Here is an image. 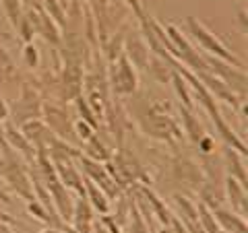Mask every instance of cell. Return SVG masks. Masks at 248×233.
<instances>
[{
    "label": "cell",
    "mask_w": 248,
    "mask_h": 233,
    "mask_svg": "<svg viewBox=\"0 0 248 233\" xmlns=\"http://www.w3.org/2000/svg\"><path fill=\"white\" fill-rule=\"evenodd\" d=\"M184 27H186V31H188V35L201 45V50H203L205 54L219 58V60L228 62V64L236 66V68H244V64L240 62V58H236L234 54H232V52L226 48V45H223L219 40H217V37H215L211 31H209L197 17H190V15H188V17L184 19Z\"/></svg>",
    "instance_id": "cell-1"
},
{
    "label": "cell",
    "mask_w": 248,
    "mask_h": 233,
    "mask_svg": "<svg viewBox=\"0 0 248 233\" xmlns=\"http://www.w3.org/2000/svg\"><path fill=\"white\" fill-rule=\"evenodd\" d=\"M203 62L207 66V73L217 76L226 87L234 93V95L240 99V102H246V91H248V79H246V71L244 68H236L228 64V62H223L215 56H209V54H203Z\"/></svg>",
    "instance_id": "cell-2"
},
{
    "label": "cell",
    "mask_w": 248,
    "mask_h": 233,
    "mask_svg": "<svg viewBox=\"0 0 248 233\" xmlns=\"http://www.w3.org/2000/svg\"><path fill=\"white\" fill-rule=\"evenodd\" d=\"M141 128H143V132L147 136L157 138V141L180 138V126H178V122L159 105H153L143 114Z\"/></svg>",
    "instance_id": "cell-3"
},
{
    "label": "cell",
    "mask_w": 248,
    "mask_h": 233,
    "mask_svg": "<svg viewBox=\"0 0 248 233\" xmlns=\"http://www.w3.org/2000/svg\"><path fill=\"white\" fill-rule=\"evenodd\" d=\"M42 97L29 83L21 85V97L9 107V122L21 128L29 120H42Z\"/></svg>",
    "instance_id": "cell-4"
},
{
    "label": "cell",
    "mask_w": 248,
    "mask_h": 233,
    "mask_svg": "<svg viewBox=\"0 0 248 233\" xmlns=\"http://www.w3.org/2000/svg\"><path fill=\"white\" fill-rule=\"evenodd\" d=\"M42 118L44 124L50 128V132L62 143L73 145L77 141L75 136V120L71 118V114L64 105H56L50 102L42 103Z\"/></svg>",
    "instance_id": "cell-5"
},
{
    "label": "cell",
    "mask_w": 248,
    "mask_h": 233,
    "mask_svg": "<svg viewBox=\"0 0 248 233\" xmlns=\"http://www.w3.org/2000/svg\"><path fill=\"white\" fill-rule=\"evenodd\" d=\"M108 81H110L112 91L116 95H130V93L137 91V85H139L137 73L133 64L124 58V54L118 60H114L110 68H108Z\"/></svg>",
    "instance_id": "cell-6"
},
{
    "label": "cell",
    "mask_w": 248,
    "mask_h": 233,
    "mask_svg": "<svg viewBox=\"0 0 248 233\" xmlns=\"http://www.w3.org/2000/svg\"><path fill=\"white\" fill-rule=\"evenodd\" d=\"M83 81H85V71L83 64L77 62H64L60 74V95L64 102H75L77 97L83 95Z\"/></svg>",
    "instance_id": "cell-7"
},
{
    "label": "cell",
    "mask_w": 248,
    "mask_h": 233,
    "mask_svg": "<svg viewBox=\"0 0 248 233\" xmlns=\"http://www.w3.org/2000/svg\"><path fill=\"white\" fill-rule=\"evenodd\" d=\"M23 136L27 138V143L33 146L35 153H46L50 149V145L56 141V136L50 132V128L44 124V120H29L21 126Z\"/></svg>",
    "instance_id": "cell-8"
},
{
    "label": "cell",
    "mask_w": 248,
    "mask_h": 233,
    "mask_svg": "<svg viewBox=\"0 0 248 233\" xmlns=\"http://www.w3.org/2000/svg\"><path fill=\"white\" fill-rule=\"evenodd\" d=\"M46 188H48V192H50L54 211L60 215V219L64 221V223H71L73 211H75V196H73V192L66 190L64 186L60 184V180L46 184Z\"/></svg>",
    "instance_id": "cell-9"
},
{
    "label": "cell",
    "mask_w": 248,
    "mask_h": 233,
    "mask_svg": "<svg viewBox=\"0 0 248 233\" xmlns=\"http://www.w3.org/2000/svg\"><path fill=\"white\" fill-rule=\"evenodd\" d=\"M122 54H124V58L133 64V68L147 71V64H149V58H151V50L141 35H128L126 40H124Z\"/></svg>",
    "instance_id": "cell-10"
},
{
    "label": "cell",
    "mask_w": 248,
    "mask_h": 233,
    "mask_svg": "<svg viewBox=\"0 0 248 233\" xmlns=\"http://www.w3.org/2000/svg\"><path fill=\"white\" fill-rule=\"evenodd\" d=\"M174 175H176V180L180 182L182 186H188V188L197 190V192H199V188L205 182L203 169H201L195 161H190L186 157H178L176 159V163H174Z\"/></svg>",
    "instance_id": "cell-11"
},
{
    "label": "cell",
    "mask_w": 248,
    "mask_h": 233,
    "mask_svg": "<svg viewBox=\"0 0 248 233\" xmlns=\"http://www.w3.org/2000/svg\"><path fill=\"white\" fill-rule=\"evenodd\" d=\"M197 79L201 81V85L209 91V95H211L213 99H219V102H223V103H228L230 107H234V110H238L240 107V99L232 93L226 85H223L217 76H213V74H209V73H199V74H195Z\"/></svg>",
    "instance_id": "cell-12"
},
{
    "label": "cell",
    "mask_w": 248,
    "mask_h": 233,
    "mask_svg": "<svg viewBox=\"0 0 248 233\" xmlns=\"http://www.w3.org/2000/svg\"><path fill=\"white\" fill-rule=\"evenodd\" d=\"M27 11L31 15V19H33L35 35H42V40H46L50 45H58L60 37H62L60 27L44 13V9H27Z\"/></svg>",
    "instance_id": "cell-13"
},
{
    "label": "cell",
    "mask_w": 248,
    "mask_h": 233,
    "mask_svg": "<svg viewBox=\"0 0 248 233\" xmlns=\"http://www.w3.org/2000/svg\"><path fill=\"white\" fill-rule=\"evenodd\" d=\"M223 196L230 200V206L236 215H240L242 219H246L248 215V194L246 188L240 186L234 177L226 175V182H223Z\"/></svg>",
    "instance_id": "cell-14"
},
{
    "label": "cell",
    "mask_w": 248,
    "mask_h": 233,
    "mask_svg": "<svg viewBox=\"0 0 248 233\" xmlns=\"http://www.w3.org/2000/svg\"><path fill=\"white\" fill-rule=\"evenodd\" d=\"M71 221L77 233H93V208L85 196H77Z\"/></svg>",
    "instance_id": "cell-15"
},
{
    "label": "cell",
    "mask_w": 248,
    "mask_h": 233,
    "mask_svg": "<svg viewBox=\"0 0 248 233\" xmlns=\"http://www.w3.org/2000/svg\"><path fill=\"white\" fill-rule=\"evenodd\" d=\"M0 126H2V136H4L6 145H9L13 151H19V153H23V155H25V157H29V159L35 157V149L27 143V138L23 136L21 128H17V126H15V124H11L9 120H6L4 124H0Z\"/></svg>",
    "instance_id": "cell-16"
},
{
    "label": "cell",
    "mask_w": 248,
    "mask_h": 233,
    "mask_svg": "<svg viewBox=\"0 0 248 233\" xmlns=\"http://www.w3.org/2000/svg\"><path fill=\"white\" fill-rule=\"evenodd\" d=\"M223 169H226V175L234 177V180L240 184V186H248V174H246V165L244 161H240V153L230 149V146H226V151H223Z\"/></svg>",
    "instance_id": "cell-17"
},
{
    "label": "cell",
    "mask_w": 248,
    "mask_h": 233,
    "mask_svg": "<svg viewBox=\"0 0 248 233\" xmlns=\"http://www.w3.org/2000/svg\"><path fill=\"white\" fill-rule=\"evenodd\" d=\"M217 225H219L221 231H228V233H248V225H246V219H242L240 215H236L234 211H228V208H215L211 211Z\"/></svg>",
    "instance_id": "cell-18"
},
{
    "label": "cell",
    "mask_w": 248,
    "mask_h": 233,
    "mask_svg": "<svg viewBox=\"0 0 248 233\" xmlns=\"http://www.w3.org/2000/svg\"><path fill=\"white\" fill-rule=\"evenodd\" d=\"M83 184H85V198L89 200L91 208L97 211L99 215H108V211H110V198L106 196V192L97 184L87 180L85 175H83Z\"/></svg>",
    "instance_id": "cell-19"
},
{
    "label": "cell",
    "mask_w": 248,
    "mask_h": 233,
    "mask_svg": "<svg viewBox=\"0 0 248 233\" xmlns=\"http://www.w3.org/2000/svg\"><path fill=\"white\" fill-rule=\"evenodd\" d=\"M180 116H182V124H184V130H186V134H188L190 143L197 145L201 138L207 134L205 126L201 124V120L197 118L195 114H192V110H188V107H182L180 105Z\"/></svg>",
    "instance_id": "cell-20"
},
{
    "label": "cell",
    "mask_w": 248,
    "mask_h": 233,
    "mask_svg": "<svg viewBox=\"0 0 248 233\" xmlns=\"http://www.w3.org/2000/svg\"><path fill=\"white\" fill-rule=\"evenodd\" d=\"M85 157H89L93 161H97V163H108L112 159V151L108 149V146L99 141V136L97 134H93L89 141H85Z\"/></svg>",
    "instance_id": "cell-21"
},
{
    "label": "cell",
    "mask_w": 248,
    "mask_h": 233,
    "mask_svg": "<svg viewBox=\"0 0 248 233\" xmlns=\"http://www.w3.org/2000/svg\"><path fill=\"white\" fill-rule=\"evenodd\" d=\"M147 71H149L153 79L159 81V83H170V81H172V76H174V66L168 64L166 60H161V58H157V56H155V58L151 56V58H149Z\"/></svg>",
    "instance_id": "cell-22"
},
{
    "label": "cell",
    "mask_w": 248,
    "mask_h": 233,
    "mask_svg": "<svg viewBox=\"0 0 248 233\" xmlns=\"http://www.w3.org/2000/svg\"><path fill=\"white\" fill-rule=\"evenodd\" d=\"M174 204L178 208V217H180L182 223H188V221H199V206L192 204L188 198L182 196V194H174Z\"/></svg>",
    "instance_id": "cell-23"
},
{
    "label": "cell",
    "mask_w": 248,
    "mask_h": 233,
    "mask_svg": "<svg viewBox=\"0 0 248 233\" xmlns=\"http://www.w3.org/2000/svg\"><path fill=\"white\" fill-rule=\"evenodd\" d=\"M15 29L19 31V37L23 40V44H33L35 27H33V19H31V15H29L27 9L23 11V15L19 17V21L15 23Z\"/></svg>",
    "instance_id": "cell-24"
},
{
    "label": "cell",
    "mask_w": 248,
    "mask_h": 233,
    "mask_svg": "<svg viewBox=\"0 0 248 233\" xmlns=\"http://www.w3.org/2000/svg\"><path fill=\"white\" fill-rule=\"evenodd\" d=\"M104 50H106V56H108V64H112L114 60H118L122 56V48H124V35H122V29L118 31L116 35H110L108 40L102 44Z\"/></svg>",
    "instance_id": "cell-25"
},
{
    "label": "cell",
    "mask_w": 248,
    "mask_h": 233,
    "mask_svg": "<svg viewBox=\"0 0 248 233\" xmlns=\"http://www.w3.org/2000/svg\"><path fill=\"white\" fill-rule=\"evenodd\" d=\"M172 83H174V89L178 93V97H180V102H182V107H188V110H192L190 89H188V85H186V81L176 71H174V76H172Z\"/></svg>",
    "instance_id": "cell-26"
},
{
    "label": "cell",
    "mask_w": 248,
    "mask_h": 233,
    "mask_svg": "<svg viewBox=\"0 0 248 233\" xmlns=\"http://www.w3.org/2000/svg\"><path fill=\"white\" fill-rule=\"evenodd\" d=\"M128 233H151L149 227H147V223L143 221L141 213H139L137 206L133 204V200H130V211H128Z\"/></svg>",
    "instance_id": "cell-27"
},
{
    "label": "cell",
    "mask_w": 248,
    "mask_h": 233,
    "mask_svg": "<svg viewBox=\"0 0 248 233\" xmlns=\"http://www.w3.org/2000/svg\"><path fill=\"white\" fill-rule=\"evenodd\" d=\"M75 105H77V112H79V120H83V122H87L89 126L93 128V130H97V118L93 116V112H91V107L87 105V102H85V97L81 95V97H77L75 99Z\"/></svg>",
    "instance_id": "cell-28"
},
{
    "label": "cell",
    "mask_w": 248,
    "mask_h": 233,
    "mask_svg": "<svg viewBox=\"0 0 248 233\" xmlns=\"http://www.w3.org/2000/svg\"><path fill=\"white\" fill-rule=\"evenodd\" d=\"M0 2H2V9H4V13H6V17H9V21L13 23H17L19 21V17L23 15V2L21 0H0Z\"/></svg>",
    "instance_id": "cell-29"
},
{
    "label": "cell",
    "mask_w": 248,
    "mask_h": 233,
    "mask_svg": "<svg viewBox=\"0 0 248 233\" xmlns=\"http://www.w3.org/2000/svg\"><path fill=\"white\" fill-rule=\"evenodd\" d=\"M23 64H25V68H37L40 66V52L35 50L33 44L23 45Z\"/></svg>",
    "instance_id": "cell-30"
},
{
    "label": "cell",
    "mask_w": 248,
    "mask_h": 233,
    "mask_svg": "<svg viewBox=\"0 0 248 233\" xmlns=\"http://www.w3.org/2000/svg\"><path fill=\"white\" fill-rule=\"evenodd\" d=\"M93 134H95V130H93L87 122L75 120V136H77V138H81V141H89Z\"/></svg>",
    "instance_id": "cell-31"
},
{
    "label": "cell",
    "mask_w": 248,
    "mask_h": 233,
    "mask_svg": "<svg viewBox=\"0 0 248 233\" xmlns=\"http://www.w3.org/2000/svg\"><path fill=\"white\" fill-rule=\"evenodd\" d=\"M195 146H197V151H201L205 155V157H207V155H211V153H215V141L209 134H205Z\"/></svg>",
    "instance_id": "cell-32"
},
{
    "label": "cell",
    "mask_w": 248,
    "mask_h": 233,
    "mask_svg": "<svg viewBox=\"0 0 248 233\" xmlns=\"http://www.w3.org/2000/svg\"><path fill=\"white\" fill-rule=\"evenodd\" d=\"M124 2H126V4L130 6V11H133V13L137 15V17H139V19H141L143 15H145V9H143L141 0H124Z\"/></svg>",
    "instance_id": "cell-33"
},
{
    "label": "cell",
    "mask_w": 248,
    "mask_h": 233,
    "mask_svg": "<svg viewBox=\"0 0 248 233\" xmlns=\"http://www.w3.org/2000/svg\"><path fill=\"white\" fill-rule=\"evenodd\" d=\"M184 227H186L188 233H205V229L201 227L199 221H188V223H184Z\"/></svg>",
    "instance_id": "cell-34"
},
{
    "label": "cell",
    "mask_w": 248,
    "mask_h": 233,
    "mask_svg": "<svg viewBox=\"0 0 248 233\" xmlns=\"http://www.w3.org/2000/svg\"><path fill=\"white\" fill-rule=\"evenodd\" d=\"M9 120V105L4 103V99L0 97V124H4Z\"/></svg>",
    "instance_id": "cell-35"
},
{
    "label": "cell",
    "mask_w": 248,
    "mask_h": 233,
    "mask_svg": "<svg viewBox=\"0 0 248 233\" xmlns=\"http://www.w3.org/2000/svg\"><path fill=\"white\" fill-rule=\"evenodd\" d=\"M238 25H240V29H242V33H246V9L244 6L238 11Z\"/></svg>",
    "instance_id": "cell-36"
},
{
    "label": "cell",
    "mask_w": 248,
    "mask_h": 233,
    "mask_svg": "<svg viewBox=\"0 0 248 233\" xmlns=\"http://www.w3.org/2000/svg\"><path fill=\"white\" fill-rule=\"evenodd\" d=\"M23 9H42V0H21Z\"/></svg>",
    "instance_id": "cell-37"
},
{
    "label": "cell",
    "mask_w": 248,
    "mask_h": 233,
    "mask_svg": "<svg viewBox=\"0 0 248 233\" xmlns=\"http://www.w3.org/2000/svg\"><path fill=\"white\" fill-rule=\"evenodd\" d=\"M60 233H77V231H75V227H71V225H68V223H66V225H64V227H62V229H60Z\"/></svg>",
    "instance_id": "cell-38"
},
{
    "label": "cell",
    "mask_w": 248,
    "mask_h": 233,
    "mask_svg": "<svg viewBox=\"0 0 248 233\" xmlns=\"http://www.w3.org/2000/svg\"><path fill=\"white\" fill-rule=\"evenodd\" d=\"M56 2H58V4L62 6V9L66 11V9H68V4H71V0H56Z\"/></svg>",
    "instance_id": "cell-39"
},
{
    "label": "cell",
    "mask_w": 248,
    "mask_h": 233,
    "mask_svg": "<svg viewBox=\"0 0 248 233\" xmlns=\"http://www.w3.org/2000/svg\"><path fill=\"white\" fill-rule=\"evenodd\" d=\"M44 233H60V231H56V229H48V231H44Z\"/></svg>",
    "instance_id": "cell-40"
},
{
    "label": "cell",
    "mask_w": 248,
    "mask_h": 233,
    "mask_svg": "<svg viewBox=\"0 0 248 233\" xmlns=\"http://www.w3.org/2000/svg\"><path fill=\"white\" fill-rule=\"evenodd\" d=\"M221 233H228V231H221Z\"/></svg>",
    "instance_id": "cell-41"
}]
</instances>
